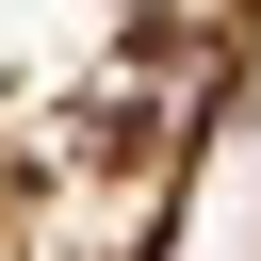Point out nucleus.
Listing matches in <instances>:
<instances>
[{
    "mask_svg": "<svg viewBox=\"0 0 261 261\" xmlns=\"http://www.w3.org/2000/svg\"><path fill=\"white\" fill-rule=\"evenodd\" d=\"M228 261H261V196H245V245H228Z\"/></svg>",
    "mask_w": 261,
    "mask_h": 261,
    "instance_id": "obj_2",
    "label": "nucleus"
},
{
    "mask_svg": "<svg viewBox=\"0 0 261 261\" xmlns=\"http://www.w3.org/2000/svg\"><path fill=\"white\" fill-rule=\"evenodd\" d=\"M245 114L261 0H0V261H179Z\"/></svg>",
    "mask_w": 261,
    "mask_h": 261,
    "instance_id": "obj_1",
    "label": "nucleus"
}]
</instances>
